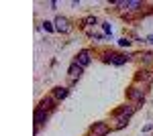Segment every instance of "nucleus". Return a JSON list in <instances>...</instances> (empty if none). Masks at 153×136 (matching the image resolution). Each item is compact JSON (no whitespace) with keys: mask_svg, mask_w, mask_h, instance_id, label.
I'll return each mask as SVG.
<instances>
[{"mask_svg":"<svg viewBox=\"0 0 153 136\" xmlns=\"http://www.w3.org/2000/svg\"><path fill=\"white\" fill-rule=\"evenodd\" d=\"M90 132H92V136H106L110 132V128H108L106 122H96V124L90 128Z\"/></svg>","mask_w":153,"mask_h":136,"instance_id":"nucleus-1","label":"nucleus"},{"mask_svg":"<svg viewBox=\"0 0 153 136\" xmlns=\"http://www.w3.org/2000/svg\"><path fill=\"white\" fill-rule=\"evenodd\" d=\"M55 31H59V33H68V31H70V23H68V18L57 16V18H55Z\"/></svg>","mask_w":153,"mask_h":136,"instance_id":"nucleus-2","label":"nucleus"},{"mask_svg":"<svg viewBox=\"0 0 153 136\" xmlns=\"http://www.w3.org/2000/svg\"><path fill=\"white\" fill-rule=\"evenodd\" d=\"M76 63H78L80 67H86V65H90V53H88V51H82V53L78 55V59H76Z\"/></svg>","mask_w":153,"mask_h":136,"instance_id":"nucleus-3","label":"nucleus"},{"mask_svg":"<svg viewBox=\"0 0 153 136\" xmlns=\"http://www.w3.org/2000/svg\"><path fill=\"white\" fill-rule=\"evenodd\" d=\"M129 96H131V100H133V102H137V104H143V100H145V96H143V90H137V87H133Z\"/></svg>","mask_w":153,"mask_h":136,"instance_id":"nucleus-4","label":"nucleus"},{"mask_svg":"<svg viewBox=\"0 0 153 136\" xmlns=\"http://www.w3.org/2000/svg\"><path fill=\"white\" fill-rule=\"evenodd\" d=\"M82 69H84V67H80L78 63H71L68 73H70V77H74V79H76V77H80V75H82Z\"/></svg>","mask_w":153,"mask_h":136,"instance_id":"nucleus-5","label":"nucleus"},{"mask_svg":"<svg viewBox=\"0 0 153 136\" xmlns=\"http://www.w3.org/2000/svg\"><path fill=\"white\" fill-rule=\"evenodd\" d=\"M68 93H70L68 87H55L53 90V98L55 100H63V98H68Z\"/></svg>","mask_w":153,"mask_h":136,"instance_id":"nucleus-6","label":"nucleus"},{"mask_svg":"<svg viewBox=\"0 0 153 136\" xmlns=\"http://www.w3.org/2000/svg\"><path fill=\"white\" fill-rule=\"evenodd\" d=\"M45 118H47L45 110H43V108H37V110H35V124H43Z\"/></svg>","mask_w":153,"mask_h":136,"instance_id":"nucleus-7","label":"nucleus"},{"mask_svg":"<svg viewBox=\"0 0 153 136\" xmlns=\"http://www.w3.org/2000/svg\"><path fill=\"white\" fill-rule=\"evenodd\" d=\"M110 61H112V65H125V63L129 61V57L127 55H112Z\"/></svg>","mask_w":153,"mask_h":136,"instance_id":"nucleus-8","label":"nucleus"},{"mask_svg":"<svg viewBox=\"0 0 153 136\" xmlns=\"http://www.w3.org/2000/svg\"><path fill=\"white\" fill-rule=\"evenodd\" d=\"M125 8H129V10H139L141 8V2H135V0H127L125 4H123Z\"/></svg>","mask_w":153,"mask_h":136,"instance_id":"nucleus-9","label":"nucleus"},{"mask_svg":"<svg viewBox=\"0 0 153 136\" xmlns=\"http://www.w3.org/2000/svg\"><path fill=\"white\" fill-rule=\"evenodd\" d=\"M55 102V98H45V100H41V104H39V108H43V110H47V108H51V104Z\"/></svg>","mask_w":153,"mask_h":136,"instance_id":"nucleus-10","label":"nucleus"},{"mask_svg":"<svg viewBox=\"0 0 153 136\" xmlns=\"http://www.w3.org/2000/svg\"><path fill=\"white\" fill-rule=\"evenodd\" d=\"M137 79H151V75H149V71H141V73H139V75H137Z\"/></svg>","mask_w":153,"mask_h":136,"instance_id":"nucleus-11","label":"nucleus"},{"mask_svg":"<svg viewBox=\"0 0 153 136\" xmlns=\"http://www.w3.org/2000/svg\"><path fill=\"white\" fill-rule=\"evenodd\" d=\"M118 45H120V47H129L131 41H129V39H120V41H118Z\"/></svg>","mask_w":153,"mask_h":136,"instance_id":"nucleus-12","label":"nucleus"},{"mask_svg":"<svg viewBox=\"0 0 153 136\" xmlns=\"http://www.w3.org/2000/svg\"><path fill=\"white\" fill-rule=\"evenodd\" d=\"M43 29H45V31H49V33H51V31H53V26H51V23H47V21H45V23H43Z\"/></svg>","mask_w":153,"mask_h":136,"instance_id":"nucleus-13","label":"nucleus"},{"mask_svg":"<svg viewBox=\"0 0 153 136\" xmlns=\"http://www.w3.org/2000/svg\"><path fill=\"white\" fill-rule=\"evenodd\" d=\"M147 41H149V43H153V35H151V37H147Z\"/></svg>","mask_w":153,"mask_h":136,"instance_id":"nucleus-14","label":"nucleus"}]
</instances>
